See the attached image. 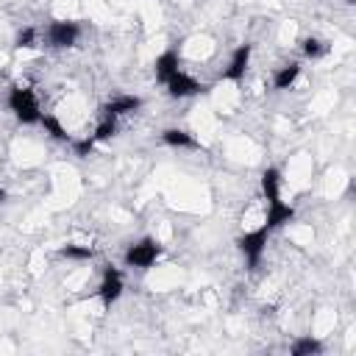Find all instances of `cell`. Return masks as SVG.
<instances>
[{
  "mask_svg": "<svg viewBox=\"0 0 356 356\" xmlns=\"http://www.w3.org/2000/svg\"><path fill=\"white\" fill-rule=\"evenodd\" d=\"M164 89H167V95L170 97H195V95H206L209 92V83H203V81H197V78H192L189 72H184V70H178V72H172L167 81H164Z\"/></svg>",
  "mask_w": 356,
  "mask_h": 356,
  "instance_id": "8992f818",
  "label": "cell"
},
{
  "mask_svg": "<svg viewBox=\"0 0 356 356\" xmlns=\"http://www.w3.org/2000/svg\"><path fill=\"white\" fill-rule=\"evenodd\" d=\"M161 256V245L153 239V236H145L139 242H131L122 253V261L125 267H136V270H147L156 264V259Z\"/></svg>",
  "mask_w": 356,
  "mask_h": 356,
  "instance_id": "3957f363",
  "label": "cell"
},
{
  "mask_svg": "<svg viewBox=\"0 0 356 356\" xmlns=\"http://www.w3.org/2000/svg\"><path fill=\"white\" fill-rule=\"evenodd\" d=\"M95 142H108L111 136H117V117H100L95 134H89Z\"/></svg>",
  "mask_w": 356,
  "mask_h": 356,
  "instance_id": "ac0fdd59",
  "label": "cell"
},
{
  "mask_svg": "<svg viewBox=\"0 0 356 356\" xmlns=\"http://www.w3.org/2000/svg\"><path fill=\"white\" fill-rule=\"evenodd\" d=\"M81 33H83V28L78 19H53L47 25V44L56 50H67V47H75Z\"/></svg>",
  "mask_w": 356,
  "mask_h": 356,
  "instance_id": "5b68a950",
  "label": "cell"
},
{
  "mask_svg": "<svg viewBox=\"0 0 356 356\" xmlns=\"http://www.w3.org/2000/svg\"><path fill=\"white\" fill-rule=\"evenodd\" d=\"M345 3H348V6H353V3H356V0H345Z\"/></svg>",
  "mask_w": 356,
  "mask_h": 356,
  "instance_id": "7402d4cb",
  "label": "cell"
},
{
  "mask_svg": "<svg viewBox=\"0 0 356 356\" xmlns=\"http://www.w3.org/2000/svg\"><path fill=\"white\" fill-rule=\"evenodd\" d=\"M298 78H300V61H286V64H281V67L273 72V89H275V92L292 89Z\"/></svg>",
  "mask_w": 356,
  "mask_h": 356,
  "instance_id": "7c38bea8",
  "label": "cell"
},
{
  "mask_svg": "<svg viewBox=\"0 0 356 356\" xmlns=\"http://www.w3.org/2000/svg\"><path fill=\"white\" fill-rule=\"evenodd\" d=\"M70 145L75 147V156H81V159H86V156H89V153L95 150V145H97V142H95L92 136H83V139H72Z\"/></svg>",
  "mask_w": 356,
  "mask_h": 356,
  "instance_id": "ffe728a7",
  "label": "cell"
},
{
  "mask_svg": "<svg viewBox=\"0 0 356 356\" xmlns=\"http://www.w3.org/2000/svg\"><path fill=\"white\" fill-rule=\"evenodd\" d=\"M295 217H298V209H295L292 203H284L281 197H278V200H267V217H264V225H267L270 231L295 222Z\"/></svg>",
  "mask_w": 356,
  "mask_h": 356,
  "instance_id": "ba28073f",
  "label": "cell"
},
{
  "mask_svg": "<svg viewBox=\"0 0 356 356\" xmlns=\"http://www.w3.org/2000/svg\"><path fill=\"white\" fill-rule=\"evenodd\" d=\"M36 39H39V31L33 25H22L14 36V47L17 50H28V47H36Z\"/></svg>",
  "mask_w": 356,
  "mask_h": 356,
  "instance_id": "d6986e66",
  "label": "cell"
},
{
  "mask_svg": "<svg viewBox=\"0 0 356 356\" xmlns=\"http://www.w3.org/2000/svg\"><path fill=\"white\" fill-rule=\"evenodd\" d=\"M323 350H325L323 339H317V337H312V334L298 337V339L289 345V353H292V356H320Z\"/></svg>",
  "mask_w": 356,
  "mask_h": 356,
  "instance_id": "9a60e30c",
  "label": "cell"
},
{
  "mask_svg": "<svg viewBox=\"0 0 356 356\" xmlns=\"http://www.w3.org/2000/svg\"><path fill=\"white\" fill-rule=\"evenodd\" d=\"M6 197H8V195H6V189H3V186H0V203H3V200H6Z\"/></svg>",
  "mask_w": 356,
  "mask_h": 356,
  "instance_id": "44dd1931",
  "label": "cell"
},
{
  "mask_svg": "<svg viewBox=\"0 0 356 356\" xmlns=\"http://www.w3.org/2000/svg\"><path fill=\"white\" fill-rule=\"evenodd\" d=\"M270 234H273V231H270L267 225H259V228L245 231V234L236 236V250L245 256V267H248V270H259L261 256H264V250H267Z\"/></svg>",
  "mask_w": 356,
  "mask_h": 356,
  "instance_id": "7a4b0ae2",
  "label": "cell"
},
{
  "mask_svg": "<svg viewBox=\"0 0 356 356\" xmlns=\"http://www.w3.org/2000/svg\"><path fill=\"white\" fill-rule=\"evenodd\" d=\"M161 142H164L167 147H175V150H200V147H203V145L195 139V134L186 131V128H164V131H161Z\"/></svg>",
  "mask_w": 356,
  "mask_h": 356,
  "instance_id": "30bf717a",
  "label": "cell"
},
{
  "mask_svg": "<svg viewBox=\"0 0 356 356\" xmlns=\"http://www.w3.org/2000/svg\"><path fill=\"white\" fill-rule=\"evenodd\" d=\"M250 56H253V44H248V42L245 44H236L234 53H231V58H228V67L222 70V78L231 81V83H239L245 78L248 67H250Z\"/></svg>",
  "mask_w": 356,
  "mask_h": 356,
  "instance_id": "52a82bcc",
  "label": "cell"
},
{
  "mask_svg": "<svg viewBox=\"0 0 356 356\" xmlns=\"http://www.w3.org/2000/svg\"><path fill=\"white\" fill-rule=\"evenodd\" d=\"M153 70H156V81H167L172 72H178L181 70V56H178V50L175 47H170V50H164V53H159L156 56V61H153Z\"/></svg>",
  "mask_w": 356,
  "mask_h": 356,
  "instance_id": "8fae6325",
  "label": "cell"
},
{
  "mask_svg": "<svg viewBox=\"0 0 356 356\" xmlns=\"http://www.w3.org/2000/svg\"><path fill=\"white\" fill-rule=\"evenodd\" d=\"M39 125L44 128V134H47L50 139H56V142H64V145H70V142H72V134L64 128V122H61L56 114H42Z\"/></svg>",
  "mask_w": 356,
  "mask_h": 356,
  "instance_id": "5bb4252c",
  "label": "cell"
},
{
  "mask_svg": "<svg viewBox=\"0 0 356 356\" xmlns=\"http://www.w3.org/2000/svg\"><path fill=\"white\" fill-rule=\"evenodd\" d=\"M58 256L67 261H92L95 259V248L92 245H78V242H67L58 248Z\"/></svg>",
  "mask_w": 356,
  "mask_h": 356,
  "instance_id": "2e32d148",
  "label": "cell"
},
{
  "mask_svg": "<svg viewBox=\"0 0 356 356\" xmlns=\"http://www.w3.org/2000/svg\"><path fill=\"white\" fill-rule=\"evenodd\" d=\"M8 108L14 111L17 122H22V125H39V120L44 114L36 100V92L31 86H19V83H14L8 89Z\"/></svg>",
  "mask_w": 356,
  "mask_h": 356,
  "instance_id": "6da1fadb",
  "label": "cell"
},
{
  "mask_svg": "<svg viewBox=\"0 0 356 356\" xmlns=\"http://www.w3.org/2000/svg\"><path fill=\"white\" fill-rule=\"evenodd\" d=\"M259 186H261L264 200H278L281 197V170L278 167H264L261 178H259Z\"/></svg>",
  "mask_w": 356,
  "mask_h": 356,
  "instance_id": "4fadbf2b",
  "label": "cell"
},
{
  "mask_svg": "<svg viewBox=\"0 0 356 356\" xmlns=\"http://www.w3.org/2000/svg\"><path fill=\"white\" fill-rule=\"evenodd\" d=\"M300 53H303V58L317 61V58L328 56V44L323 39H317V36H306V39H300Z\"/></svg>",
  "mask_w": 356,
  "mask_h": 356,
  "instance_id": "e0dca14e",
  "label": "cell"
},
{
  "mask_svg": "<svg viewBox=\"0 0 356 356\" xmlns=\"http://www.w3.org/2000/svg\"><path fill=\"white\" fill-rule=\"evenodd\" d=\"M142 97L139 95H114L111 100H106L100 106V114L103 117H122V114H134L142 108Z\"/></svg>",
  "mask_w": 356,
  "mask_h": 356,
  "instance_id": "9c48e42d",
  "label": "cell"
},
{
  "mask_svg": "<svg viewBox=\"0 0 356 356\" xmlns=\"http://www.w3.org/2000/svg\"><path fill=\"white\" fill-rule=\"evenodd\" d=\"M122 289H125L122 270L114 267V264H103V275H100V284H97V289H95V295L100 298L103 309H111V306L120 300Z\"/></svg>",
  "mask_w": 356,
  "mask_h": 356,
  "instance_id": "277c9868",
  "label": "cell"
}]
</instances>
